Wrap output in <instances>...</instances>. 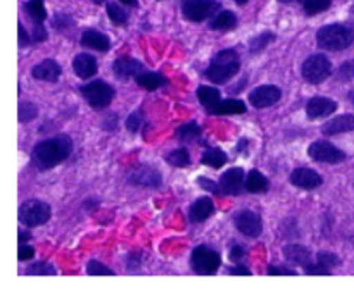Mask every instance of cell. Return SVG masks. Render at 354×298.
I'll return each mask as SVG.
<instances>
[{"mask_svg":"<svg viewBox=\"0 0 354 298\" xmlns=\"http://www.w3.org/2000/svg\"><path fill=\"white\" fill-rule=\"evenodd\" d=\"M73 152V140L68 135H57V137L47 138L35 145L31 152V161L38 169H52L62 164Z\"/></svg>","mask_w":354,"mask_h":298,"instance_id":"1","label":"cell"},{"mask_svg":"<svg viewBox=\"0 0 354 298\" xmlns=\"http://www.w3.org/2000/svg\"><path fill=\"white\" fill-rule=\"evenodd\" d=\"M241 71V55L235 48H225L213 57L206 69V78L214 85H225Z\"/></svg>","mask_w":354,"mask_h":298,"instance_id":"2","label":"cell"},{"mask_svg":"<svg viewBox=\"0 0 354 298\" xmlns=\"http://www.w3.org/2000/svg\"><path fill=\"white\" fill-rule=\"evenodd\" d=\"M354 41L353 28L346 24H327L317 31V43L324 50L341 52Z\"/></svg>","mask_w":354,"mask_h":298,"instance_id":"3","label":"cell"},{"mask_svg":"<svg viewBox=\"0 0 354 298\" xmlns=\"http://www.w3.org/2000/svg\"><path fill=\"white\" fill-rule=\"evenodd\" d=\"M190 266H192L194 272L203 276H213L216 275L218 269L221 266V255L216 250L209 247H201L194 248L192 255H190Z\"/></svg>","mask_w":354,"mask_h":298,"instance_id":"4","label":"cell"},{"mask_svg":"<svg viewBox=\"0 0 354 298\" xmlns=\"http://www.w3.org/2000/svg\"><path fill=\"white\" fill-rule=\"evenodd\" d=\"M52 216V209L48 203L41 202V200H28L23 206L19 207V217L21 224H24L26 228H37L41 224L48 223Z\"/></svg>","mask_w":354,"mask_h":298,"instance_id":"5","label":"cell"},{"mask_svg":"<svg viewBox=\"0 0 354 298\" xmlns=\"http://www.w3.org/2000/svg\"><path fill=\"white\" fill-rule=\"evenodd\" d=\"M330 72L332 62L322 54L310 55L303 62V68H301V74H303L304 81H308L310 85H320L330 76Z\"/></svg>","mask_w":354,"mask_h":298,"instance_id":"6","label":"cell"},{"mask_svg":"<svg viewBox=\"0 0 354 298\" xmlns=\"http://www.w3.org/2000/svg\"><path fill=\"white\" fill-rule=\"evenodd\" d=\"M80 90H82V95L85 97L88 106L97 110L106 109V107L113 102L114 95H116L113 86L107 85L106 81H100V79L88 83V85L82 86Z\"/></svg>","mask_w":354,"mask_h":298,"instance_id":"7","label":"cell"},{"mask_svg":"<svg viewBox=\"0 0 354 298\" xmlns=\"http://www.w3.org/2000/svg\"><path fill=\"white\" fill-rule=\"evenodd\" d=\"M220 2L216 0H185L182 6L183 16L192 23H203L220 12Z\"/></svg>","mask_w":354,"mask_h":298,"instance_id":"8","label":"cell"},{"mask_svg":"<svg viewBox=\"0 0 354 298\" xmlns=\"http://www.w3.org/2000/svg\"><path fill=\"white\" fill-rule=\"evenodd\" d=\"M308 154L313 161L322 162V164H341L348 159V155L337 148L335 145H332L330 141H325V140H318L313 141L308 148Z\"/></svg>","mask_w":354,"mask_h":298,"instance_id":"9","label":"cell"},{"mask_svg":"<svg viewBox=\"0 0 354 298\" xmlns=\"http://www.w3.org/2000/svg\"><path fill=\"white\" fill-rule=\"evenodd\" d=\"M235 228L248 238H258L263 233V219L254 210H241L234 216Z\"/></svg>","mask_w":354,"mask_h":298,"instance_id":"10","label":"cell"},{"mask_svg":"<svg viewBox=\"0 0 354 298\" xmlns=\"http://www.w3.org/2000/svg\"><path fill=\"white\" fill-rule=\"evenodd\" d=\"M128 181L133 186H142V188H159L162 183L161 172L152 166H138L133 171L128 172Z\"/></svg>","mask_w":354,"mask_h":298,"instance_id":"11","label":"cell"},{"mask_svg":"<svg viewBox=\"0 0 354 298\" xmlns=\"http://www.w3.org/2000/svg\"><path fill=\"white\" fill-rule=\"evenodd\" d=\"M282 99V90L275 85H263L249 93V103L256 109H268Z\"/></svg>","mask_w":354,"mask_h":298,"instance_id":"12","label":"cell"},{"mask_svg":"<svg viewBox=\"0 0 354 298\" xmlns=\"http://www.w3.org/2000/svg\"><path fill=\"white\" fill-rule=\"evenodd\" d=\"M290 183L299 190H317L324 185V178L310 168H297L290 172Z\"/></svg>","mask_w":354,"mask_h":298,"instance_id":"13","label":"cell"},{"mask_svg":"<svg viewBox=\"0 0 354 298\" xmlns=\"http://www.w3.org/2000/svg\"><path fill=\"white\" fill-rule=\"evenodd\" d=\"M221 192L225 195H241L244 192V169L232 168L221 175L220 179Z\"/></svg>","mask_w":354,"mask_h":298,"instance_id":"14","label":"cell"},{"mask_svg":"<svg viewBox=\"0 0 354 298\" xmlns=\"http://www.w3.org/2000/svg\"><path fill=\"white\" fill-rule=\"evenodd\" d=\"M337 110V102L327 97H313L306 103V114L310 119H320V117L332 116Z\"/></svg>","mask_w":354,"mask_h":298,"instance_id":"15","label":"cell"},{"mask_svg":"<svg viewBox=\"0 0 354 298\" xmlns=\"http://www.w3.org/2000/svg\"><path fill=\"white\" fill-rule=\"evenodd\" d=\"M61 74H62L61 66H59L54 59H45V61H41L40 64H37L33 69H31V76H33L35 79H38V81L55 83L59 81Z\"/></svg>","mask_w":354,"mask_h":298,"instance_id":"16","label":"cell"},{"mask_svg":"<svg viewBox=\"0 0 354 298\" xmlns=\"http://www.w3.org/2000/svg\"><path fill=\"white\" fill-rule=\"evenodd\" d=\"M113 72L120 79H128L144 72V64L133 57H118L113 64Z\"/></svg>","mask_w":354,"mask_h":298,"instance_id":"17","label":"cell"},{"mask_svg":"<svg viewBox=\"0 0 354 298\" xmlns=\"http://www.w3.org/2000/svg\"><path fill=\"white\" fill-rule=\"evenodd\" d=\"M80 43H82V47L90 48V50H97V52H107L111 48L109 37L104 34L102 31H97V30L83 31L82 38H80Z\"/></svg>","mask_w":354,"mask_h":298,"instance_id":"18","label":"cell"},{"mask_svg":"<svg viewBox=\"0 0 354 298\" xmlns=\"http://www.w3.org/2000/svg\"><path fill=\"white\" fill-rule=\"evenodd\" d=\"M73 69H75L76 76L82 79H88L97 74L99 66H97V59L90 54H78L73 59Z\"/></svg>","mask_w":354,"mask_h":298,"instance_id":"19","label":"cell"},{"mask_svg":"<svg viewBox=\"0 0 354 298\" xmlns=\"http://www.w3.org/2000/svg\"><path fill=\"white\" fill-rule=\"evenodd\" d=\"M214 212V203L209 197H201L196 202L190 206L189 209V219L192 223H204L206 219H209Z\"/></svg>","mask_w":354,"mask_h":298,"instance_id":"20","label":"cell"},{"mask_svg":"<svg viewBox=\"0 0 354 298\" xmlns=\"http://www.w3.org/2000/svg\"><path fill=\"white\" fill-rule=\"evenodd\" d=\"M283 255H286V259L289 262H292V264L296 266H301V268H310L311 264H313V255H311V252L308 250L306 247H303V245H286L283 247Z\"/></svg>","mask_w":354,"mask_h":298,"instance_id":"21","label":"cell"},{"mask_svg":"<svg viewBox=\"0 0 354 298\" xmlns=\"http://www.w3.org/2000/svg\"><path fill=\"white\" fill-rule=\"evenodd\" d=\"M354 130V116L353 114H342V116L334 117L328 123H325L322 126V133L332 137V135H341V133H349Z\"/></svg>","mask_w":354,"mask_h":298,"instance_id":"22","label":"cell"},{"mask_svg":"<svg viewBox=\"0 0 354 298\" xmlns=\"http://www.w3.org/2000/svg\"><path fill=\"white\" fill-rule=\"evenodd\" d=\"M197 99H199V102L203 103L204 109L207 110L209 114H213V110L216 109L218 103L221 102V97H220V90H216L214 86H199L197 88Z\"/></svg>","mask_w":354,"mask_h":298,"instance_id":"23","label":"cell"},{"mask_svg":"<svg viewBox=\"0 0 354 298\" xmlns=\"http://www.w3.org/2000/svg\"><path fill=\"white\" fill-rule=\"evenodd\" d=\"M239 24L237 16L232 10H220L213 19L209 21V28L214 31H230Z\"/></svg>","mask_w":354,"mask_h":298,"instance_id":"24","label":"cell"},{"mask_svg":"<svg viewBox=\"0 0 354 298\" xmlns=\"http://www.w3.org/2000/svg\"><path fill=\"white\" fill-rule=\"evenodd\" d=\"M270 181L266 176H263V172H259L258 169H252L249 171L248 179H245V190L249 193H265L268 192Z\"/></svg>","mask_w":354,"mask_h":298,"instance_id":"25","label":"cell"},{"mask_svg":"<svg viewBox=\"0 0 354 298\" xmlns=\"http://www.w3.org/2000/svg\"><path fill=\"white\" fill-rule=\"evenodd\" d=\"M248 110L245 103L239 99H227L221 100L213 110L214 116H234V114H244Z\"/></svg>","mask_w":354,"mask_h":298,"instance_id":"26","label":"cell"},{"mask_svg":"<svg viewBox=\"0 0 354 298\" xmlns=\"http://www.w3.org/2000/svg\"><path fill=\"white\" fill-rule=\"evenodd\" d=\"M135 81H137L138 86L147 90V92H154V90L165 86L166 79L159 72H140L138 76H135Z\"/></svg>","mask_w":354,"mask_h":298,"instance_id":"27","label":"cell"},{"mask_svg":"<svg viewBox=\"0 0 354 298\" xmlns=\"http://www.w3.org/2000/svg\"><path fill=\"white\" fill-rule=\"evenodd\" d=\"M228 157L221 148H207L203 154V164L209 166L213 169H220L227 164Z\"/></svg>","mask_w":354,"mask_h":298,"instance_id":"28","label":"cell"},{"mask_svg":"<svg viewBox=\"0 0 354 298\" xmlns=\"http://www.w3.org/2000/svg\"><path fill=\"white\" fill-rule=\"evenodd\" d=\"M24 10L28 12V16L31 17L33 24L44 23L47 19V9H45L44 0H28L24 3Z\"/></svg>","mask_w":354,"mask_h":298,"instance_id":"29","label":"cell"},{"mask_svg":"<svg viewBox=\"0 0 354 298\" xmlns=\"http://www.w3.org/2000/svg\"><path fill=\"white\" fill-rule=\"evenodd\" d=\"M201 126L197 123H187L183 124V126H180L178 130H176V138H178L180 141H183V143H187V141H194L197 140V138L201 137Z\"/></svg>","mask_w":354,"mask_h":298,"instance_id":"30","label":"cell"},{"mask_svg":"<svg viewBox=\"0 0 354 298\" xmlns=\"http://www.w3.org/2000/svg\"><path fill=\"white\" fill-rule=\"evenodd\" d=\"M166 161H168V164H171L173 168H187V166H190V154L187 148H175V150L169 152L168 155H166Z\"/></svg>","mask_w":354,"mask_h":298,"instance_id":"31","label":"cell"},{"mask_svg":"<svg viewBox=\"0 0 354 298\" xmlns=\"http://www.w3.org/2000/svg\"><path fill=\"white\" fill-rule=\"evenodd\" d=\"M275 38H277V34L272 33V31L259 33L258 37H254L251 41H249V50H251L252 54H258V52L265 50V48L268 47L272 41H275Z\"/></svg>","mask_w":354,"mask_h":298,"instance_id":"32","label":"cell"},{"mask_svg":"<svg viewBox=\"0 0 354 298\" xmlns=\"http://www.w3.org/2000/svg\"><path fill=\"white\" fill-rule=\"evenodd\" d=\"M106 10H107V16H109V19L113 21L116 26H123V24L128 23V17L130 16H128V12L124 10V7H121L120 3L109 2L107 3Z\"/></svg>","mask_w":354,"mask_h":298,"instance_id":"33","label":"cell"},{"mask_svg":"<svg viewBox=\"0 0 354 298\" xmlns=\"http://www.w3.org/2000/svg\"><path fill=\"white\" fill-rule=\"evenodd\" d=\"M301 2H303V9L308 16L325 12L332 6V0H301Z\"/></svg>","mask_w":354,"mask_h":298,"instance_id":"34","label":"cell"},{"mask_svg":"<svg viewBox=\"0 0 354 298\" xmlns=\"http://www.w3.org/2000/svg\"><path fill=\"white\" fill-rule=\"evenodd\" d=\"M38 116V107L33 102H21L19 103V121L21 123H28L33 121Z\"/></svg>","mask_w":354,"mask_h":298,"instance_id":"35","label":"cell"},{"mask_svg":"<svg viewBox=\"0 0 354 298\" xmlns=\"http://www.w3.org/2000/svg\"><path fill=\"white\" fill-rule=\"evenodd\" d=\"M86 272L90 276H114V271H111L107 266H104L102 262L99 261H90L86 264Z\"/></svg>","mask_w":354,"mask_h":298,"instance_id":"36","label":"cell"},{"mask_svg":"<svg viewBox=\"0 0 354 298\" xmlns=\"http://www.w3.org/2000/svg\"><path fill=\"white\" fill-rule=\"evenodd\" d=\"M317 262L320 266H324V268L334 269L341 264V259L335 254H330V252H320V254L317 255Z\"/></svg>","mask_w":354,"mask_h":298,"instance_id":"37","label":"cell"},{"mask_svg":"<svg viewBox=\"0 0 354 298\" xmlns=\"http://www.w3.org/2000/svg\"><path fill=\"white\" fill-rule=\"evenodd\" d=\"M142 123H144L142 110H135V112H131L130 117L127 119V128L131 131V133H138L142 128Z\"/></svg>","mask_w":354,"mask_h":298,"instance_id":"38","label":"cell"},{"mask_svg":"<svg viewBox=\"0 0 354 298\" xmlns=\"http://www.w3.org/2000/svg\"><path fill=\"white\" fill-rule=\"evenodd\" d=\"M28 275H55V268L54 266L47 264V262H37V264L30 266L28 268Z\"/></svg>","mask_w":354,"mask_h":298,"instance_id":"39","label":"cell"},{"mask_svg":"<svg viewBox=\"0 0 354 298\" xmlns=\"http://www.w3.org/2000/svg\"><path fill=\"white\" fill-rule=\"evenodd\" d=\"M337 78L341 81H349V79L354 78V61H348L339 68Z\"/></svg>","mask_w":354,"mask_h":298,"instance_id":"40","label":"cell"},{"mask_svg":"<svg viewBox=\"0 0 354 298\" xmlns=\"http://www.w3.org/2000/svg\"><path fill=\"white\" fill-rule=\"evenodd\" d=\"M197 183H199V185H201V188H203V190H206V192H211V193H214V195H220V193H223V192H221V186H220V183H214L213 179H207V178H199V179H197Z\"/></svg>","mask_w":354,"mask_h":298,"instance_id":"41","label":"cell"},{"mask_svg":"<svg viewBox=\"0 0 354 298\" xmlns=\"http://www.w3.org/2000/svg\"><path fill=\"white\" fill-rule=\"evenodd\" d=\"M54 28L55 30H59V31H64L66 28H69V26H73V19L69 16H66V14H57V16L54 17Z\"/></svg>","mask_w":354,"mask_h":298,"instance_id":"42","label":"cell"},{"mask_svg":"<svg viewBox=\"0 0 354 298\" xmlns=\"http://www.w3.org/2000/svg\"><path fill=\"white\" fill-rule=\"evenodd\" d=\"M35 43H41V41L47 40V30H45L44 23L33 24V34H31Z\"/></svg>","mask_w":354,"mask_h":298,"instance_id":"43","label":"cell"},{"mask_svg":"<svg viewBox=\"0 0 354 298\" xmlns=\"http://www.w3.org/2000/svg\"><path fill=\"white\" fill-rule=\"evenodd\" d=\"M33 257H35V248L30 247V245H26V244H21L19 250H17V259L23 262V261H30V259H33Z\"/></svg>","mask_w":354,"mask_h":298,"instance_id":"44","label":"cell"},{"mask_svg":"<svg viewBox=\"0 0 354 298\" xmlns=\"http://www.w3.org/2000/svg\"><path fill=\"white\" fill-rule=\"evenodd\" d=\"M306 272L311 276H330L332 275L330 269L324 268V266H320L318 262L317 264H311L310 268H306Z\"/></svg>","mask_w":354,"mask_h":298,"instance_id":"45","label":"cell"},{"mask_svg":"<svg viewBox=\"0 0 354 298\" xmlns=\"http://www.w3.org/2000/svg\"><path fill=\"white\" fill-rule=\"evenodd\" d=\"M268 275L270 276H296V271H290V269L282 268V266H270Z\"/></svg>","mask_w":354,"mask_h":298,"instance_id":"46","label":"cell"},{"mask_svg":"<svg viewBox=\"0 0 354 298\" xmlns=\"http://www.w3.org/2000/svg\"><path fill=\"white\" fill-rule=\"evenodd\" d=\"M17 28H19V45L21 47H24V45H30L31 41H33V38L26 33V30H24V26L21 23Z\"/></svg>","mask_w":354,"mask_h":298,"instance_id":"47","label":"cell"},{"mask_svg":"<svg viewBox=\"0 0 354 298\" xmlns=\"http://www.w3.org/2000/svg\"><path fill=\"white\" fill-rule=\"evenodd\" d=\"M244 248L241 247V245H235V247H232L230 250V259L232 261H241L242 257H244Z\"/></svg>","mask_w":354,"mask_h":298,"instance_id":"48","label":"cell"},{"mask_svg":"<svg viewBox=\"0 0 354 298\" xmlns=\"http://www.w3.org/2000/svg\"><path fill=\"white\" fill-rule=\"evenodd\" d=\"M230 275H239V276H251V271H249L248 268H244V266H235V268H232Z\"/></svg>","mask_w":354,"mask_h":298,"instance_id":"49","label":"cell"},{"mask_svg":"<svg viewBox=\"0 0 354 298\" xmlns=\"http://www.w3.org/2000/svg\"><path fill=\"white\" fill-rule=\"evenodd\" d=\"M28 240H31V233H28V231H21V233H19V244H26Z\"/></svg>","mask_w":354,"mask_h":298,"instance_id":"50","label":"cell"},{"mask_svg":"<svg viewBox=\"0 0 354 298\" xmlns=\"http://www.w3.org/2000/svg\"><path fill=\"white\" fill-rule=\"evenodd\" d=\"M121 2H123L124 6H130V7L137 6V0H121Z\"/></svg>","mask_w":354,"mask_h":298,"instance_id":"51","label":"cell"},{"mask_svg":"<svg viewBox=\"0 0 354 298\" xmlns=\"http://www.w3.org/2000/svg\"><path fill=\"white\" fill-rule=\"evenodd\" d=\"M348 99H349V102H351V103H353V106H354V90H351V92H349Z\"/></svg>","mask_w":354,"mask_h":298,"instance_id":"52","label":"cell"},{"mask_svg":"<svg viewBox=\"0 0 354 298\" xmlns=\"http://www.w3.org/2000/svg\"><path fill=\"white\" fill-rule=\"evenodd\" d=\"M235 2H237L239 6H244V3H248V0H235Z\"/></svg>","mask_w":354,"mask_h":298,"instance_id":"53","label":"cell"},{"mask_svg":"<svg viewBox=\"0 0 354 298\" xmlns=\"http://www.w3.org/2000/svg\"><path fill=\"white\" fill-rule=\"evenodd\" d=\"M92 2L97 3V6H100V3H104V2H106V0H92Z\"/></svg>","mask_w":354,"mask_h":298,"instance_id":"54","label":"cell"},{"mask_svg":"<svg viewBox=\"0 0 354 298\" xmlns=\"http://www.w3.org/2000/svg\"><path fill=\"white\" fill-rule=\"evenodd\" d=\"M279 2H282V3H292V2H296V0H279Z\"/></svg>","mask_w":354,"mask_h":298,"instance_id":"55","label":"cell"}]
</instances>
